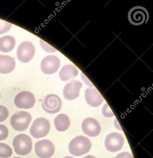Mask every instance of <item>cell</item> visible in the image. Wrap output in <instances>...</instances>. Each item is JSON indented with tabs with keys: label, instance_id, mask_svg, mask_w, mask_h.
I'll use <instances>...</instances> for the list:
<instances>
[{
	"label": "cell",
	"instance_id": "6da1fadb",
	"mask_svg": "<svg viewBox=\"0 0 153 158\" xmlns=\"http://www.w3.org/2000/svg\"><path fill=\"white\" fill-rule=\"evenodd\" d=\"M91 146V142L88 138L78 136L70 141L68 145V150L72 155L80 156L89 152Z\"/></svg>",
	"mask_w": 153,
	"mask_h": 158
},
{
	"label": "cell",
	"instance_id": "7a4b0ae2",
	"mask_svg": "<svg viewBox=\"0 0 153 158\" xmlns=\"http://www.w3.org/2000/svg\"><path fill=\"white\" fill-rule=\"evenodd\" d=\"M14 151L18 155L25 156L29 154L32 149V139L25 134L17 135L13 140Z\"/></svg>",
	"mask_w": 153,
	"mask_h": 158
},
{
	"label": "cell",
	"instance_id": "3957f363",
	"mask_svg": "<svg viewBox=\"0 0 153 158\" xmlns=\"http://www.w3.org/2000/svg\"><path fill=\"white\" fill-rule=\"evenodd\" d=\"M32 121V116L29 113L24 111L15 113L11 118L12 127L18 132L25 131Z\"/></svg>",
	"mask_w": 153,
	"mask_h": 158
},
{
	"label": "cell",
	"instance_id": "277c9868",
	"mask_svg": "<svg viewBox=\"0 0 153 158\" xmlns=\"http://www.w3.org/2000/svg\"><path fill=\"white\" fill-rule=\"evenodd\" d=\"M128 17L131 24L138 26L146 23L149 19V14L144 7L135 6L129 11Z\"/></svg>",
	"mask_w": 153,
	"mask_h": 158
},
{
	"label": "cell",
	"instance_id": "5b68a950",
	"mask_svg": "<svg viewBox=\"0 0 153 158\" xmlns=\"http://www.w3.org/2000/svg\"><path fill=\"white\" fill-rule=\"evenodd\" d=\"M50 124L46 118H38L33 122L30 128V135L36 139L46 136L50 132Z\"/></svg>",
	"mask_w": 153,
	"mask_h": 158
},
{
	"label": "cell",
	"instance_id": "8992f818",
	"mask_svg": "<svg viewBox=\"0 0 153 158\" xmlns=\"http://www.w3.org/2000/svg\"><path fill=\"white\" fill-rule=\"evenodd\" d=\"M42 107L44 110L50 114L59 112L62 107V102L59 96L55 94L46 95L42 101Z\"/></svg>",
	"mask_w": 153,
	"mask_h": 158
},
{
	"label": "cell",
	"instance_id": "52a82bcc",
	"mask_svg": "<svg viewBox=\"0 0 153 158\" xmlns=\"http://www.w3.org/2000/svg\"><path fill=\"white\" fill-rule=\"evenodd\" d=\"M124 143V139L121 134L113 132L108 134L104 141L105 147L108 151L114 152L122 149Z\"/></svg>",
	"mask_w": 153,
	"mask_h": 158
},
{
	"label": "cell",
	"instance_id": "ba28073f",
	"mask_svg": "<svg viewBox=\"0 0 153 158\" xmlns=\"http://www.w3.org/2000/svg\"><path fill=\"white\" fill-rule=\"evenodd\" d=\"M35 152L41 158H50L54 155L55 147L53 143L48 139H42L36 142Z\"/></svg>",
	"mask_w": 153,
	"mask_h": 158
},
{
	"label": "cell",
	"instance_id": "9c48e42d",
	"mask_svg": "<svg viewBox=\"0 0 153 158\" xmlns=\"http://www.w3.org/2000/svg\"><path fill=\"white\" fill-rule=\"evenodd\" d=\"M35 53V48L33 44L29 41H24L17 48V57L20 62L26 63L33 59Z\"/></svg>",
	"mask_w": 153,
	"mask_h": 158
},
{
	"label": "cell",
	"instance_id": "30bf717a",
	"mask_svg": "<svg viewBox=\"0 0 153 158\" xmlns=\"http://www.w3.org/2000/svg\"><path fill=\"white\" fill-rule=\"evenodd\" d=\"M36 102L34 95L28 91H22L15 98L14 103L19 109H29L33 107Z\"/></svg>",
	"mask_w": 153,
	"mask_h": 158
},
{
	"label": "cell",
	"instance_id": "8fae6325",
	"mask_svg": "<svg viewBox=\"0 0 153 158\" xmlns=\"http://www.w3.org/2000/svg\"><path fill=\"white\" fill-rule=\"evenodd\" d=\"M60 59L54 55L45 57L41 63V69L45 74L51 75L56 73L60 68Z\"/></svg>",
	"mask_w": 153,
	"mask_h": 158
},
{
	"label": "cell",
	"instance_id": "7c38bea8",
	"mask_svg": "<svg viewBox=\"0 0 153 158\" xmlns=\"http://www.w3.org/2000/svg\"><path fill=\"white\" fill-rule=\"evenodd\" d=\"M82 83L78 80H73L68 83L63 89L64 98L67 100L72 101L77 98L82 87Z\"/></svg>",
	"mask_w": 153,
	"mask_h": 158
},
{
	"label": "cell",
	"instance_id": "4fadbf2b",
	"mask_svg": "<svg viewBox=\"0 0 153 158\" xmlns=\"http://www.w3.org/2000/svg\"><path fill=\"white\" fill-rule=\"evenodd\" d=\"M81 129L85 135L90 137H96L101 132V127L98 121L93 118H86L81 124Z\"/></svg>",
	"mask_w": 153,
	"mask_h": 158
},
{
	"label": "cell",
	"instance_id": "5bb4252c",
	"mask_svg": "<svg viewBox=\"0 0 153 158\" xmlns=\"http://www.w3.org/2000/svg\"><path fill=\"white\" fill-rule=\"evenodd\" d=\"M92 87H88L85 89V101L91 107H98L103 102V98L96 88Z\"/></svg>",
	"mask_w": 153,
	"mask_h": 158
},
{
	"label": "cell",
	"instance_id": "9a60e30c",
	"mask_svg": "<svg viewBox=\"0 0 153 158\" xmlns=\"http://www.w3.org/2000/svg\"><path fill=\"white\" fill-rule=\"evenodd\" d=\"M15 62L14 59L8 55H0V73L6 74L14 70Z\"/></svg>",
	"mask_w": 153,
	"mask_h": 158
},
{
	"label": "cell",
	"instance_id": "2e32d148",
	"mask_svg": "<svg viewBox=\"0 0 153 158\" xmlns=\"http://www.w3.org/2000/svg\"><path fill=\"white\" fill-rule=\"evenodd\" d=\"M78 74L77 68L73 64H67L63 66L59 74L60 79L64 82L75 78Z\"/></svg>",
	"mask_w": 153,
	"mask_h": 158
},
{
	"label": "cell",
	"instance_id": "e0dca14e",
	"mask_svg": "<svg viewBox=\"0 0 153 158\" xmlns=\"http://www.w3.org/2000/svg\"><path fill=\"white\" fill-rule=\"evenodd\" d=\"M55 129L59 132H64L69 128L70 120L66 114H58L54 120Z\"/></svg>",
	"mask_w": 153,
	"mask_h": 158
},
{
	"label": "cell",
	"instance_id": "ac0fdd59",
	"mask_svg": "<svg viewBox=\"0 0 153 158\" xmlns=\"http://www.w3.org/2000/svg\"><path fill=\"white\" fill-rule=\"evenodd\" d=\"M15 45V39L12 36L6 35L0 38V51L2 52H10L13 50Z\"/></svg>",
	"mask_w": 153,
	"mask_h": 158
},
{
	"label": "cell",
	"instance_id": "d6986e66",
	"mask_svg": "<svg viewBox=\"0 0 153 158\" xmlns=\"http://www.w3.org/2000/svg\"><path fill=\"white\" fill-rule=\"evenodd\" d=\"M12 154V149L10 146L4 143H0V158H10Z\"/></svg>",
	"mask_w": 153,
	"mask_h": 158
},
{
	"label": "cell",
	"instance_id": "ffe728a7",
	"mask_svg": "<svg viewBox=\"0 0 153 158\" xmlns=\"http://www.w3.org/2000/svg\"><path fill=\"white\" fill-rule=\"evenodd\" d=\"M11 27V24L0 19V35L7 33L10 31Z\"/></svg>",
	"mask_w": 153,
	"mask_h": 158
},
{
	"label": "cell",
	"instance_id": "44dd1931",
	"mask_svg": "<svg viewBox=\"0 0 153 158\" xmlns=\"http://www.w3.org/2000/svg\"><path fill=\"white\" fill-rule=\"evenodd\" d=\"M9 115V112L7 108L0 105V123L5 121Z\"/></svg>",
	"mask_w": 153,
	"mask_h": 158
},
{
	"label": "cell",
	"instance_id": "7402d4cb",
	"mask_svg": "<svg viewBox=\"0 0 153 158\" xmlns=\"http://www.w3.org/2000/svg\"><path fill=\"white\" fill-rule=\"evenodd\" d=\"M9 135V130L6 126L0 124V140L6 139Z\"/></svg>",
	"mask_w": 153,
	"mask_h": 158
},
{
	"label": "cell",
	"instance_id": "603a6c76",
	"mask_svg": "<svg viewBox=\"0 0 153 158\" xmlns=\"http://www.w3.org/2000/svg\"><path fill=\"white\" fill-rule=\"evenodd\" d=\"M102 114L103 115L106 117H112L114 116V114L112 112L110 107L107 103H105L103 106L102 109Z\"/></svg>",
	"mask_w": 153,
	"mask_h": 158
},
{
	"label": "cell",
	"instance_id": "cb8c5ba5",
	"mask_svg": "<svg viewBox=\"0 0 153 158\" xmlns=\"http://www.w3.org/2000/svg\"><path fill=\"white\" fill-rule=\"evenodd\" d=\"M40 44L42 49L48 52H55L56 51V50L54 48H52L51 47L49 46L47 43L43 42L42 40H40Z\"/></svg>",
	"mask_w": 153,
	"mask_h": 158
},
{
	"label": "cell",
	"instance_id": "d4e9b609",
	"mask_svg": "<svg viewBox=\"0 0 153 158\" xmlns=\"http://www.w3.org/2000/svg\"><path fill=\"white\" fill-rule=\"evenodd\" d=\"M116 158H133L132 155L129 152H120L117 155V156L115 157Z\"/></svg>",
	"mask_w": 153,
	"mask_h": 158
},
{
	"label": "cell",
	"instance_id": "484cf974",
	"mask_svg": "<svg viewBox=\"0 0 153 158\" xmlns=\"http://www.w3.org/2000/svg\"><path fill=\"white\" fill-rule=\"evenodd\" d=\"M95 158L94 156H92V155H88V156H85V157H83V158Z\"/></svg>",
	"mask_w": 153,
	"mask_h": 158
},
{
	"label": "cell",
	"instance_id": "4316f807",
	"mask_svg": "<svg viewBox=\"0 0 153 158\" xmlns=\"http://www.w3.org/2000/svg\"><path fill=\"white\" fill-rule=\"evenodd\" d=\"M63 158H74L73 157H71V156H66V157H64Z\"/></svg>",
	"mask_w": 153,
	"mask_h": 158
},
{
	"label": "cell",
	"instance_id": "83f0119b",
	"mask_svg": "<svg viewBox=\"0 0 153 158\" xmlns=\"http://www.w3.org/2000/svg\"><path fill=\"white\" fill-rule=\"evenodd\" d=\"M20 158V157H14V158Z\"/></svg>",
	"mask_w": 153,
	"mask_h": 158
},
{
	"label": "cell",
	"instance_id": "f1b7e54d",
	"mask_svg": "<svg viewBox=\"0 0 153 158\" xmlns=\"http://www.w3.org/2000/svg\"><path fill=\"white\" fill-rule=\"evenodd\" d=\"M0 98H1V94H0Z\"/></svg>",
	"mask_w": 153,
	"mask_h": 158
},
{
	"label": "cell",
	"instance_id": "f546056e",
	"mask_svg": "<svg viewBox=\"0 0 153 158\" xmlns=\"http://www.w3.org/2000/svg\"><path fill=\"white\" fill-rule=\"evenodd\" d=\"M115 158V157H114V158Z\"/></svg>",
	"mask_w": 153,
	"mask_h": 158
}]
</instances>
